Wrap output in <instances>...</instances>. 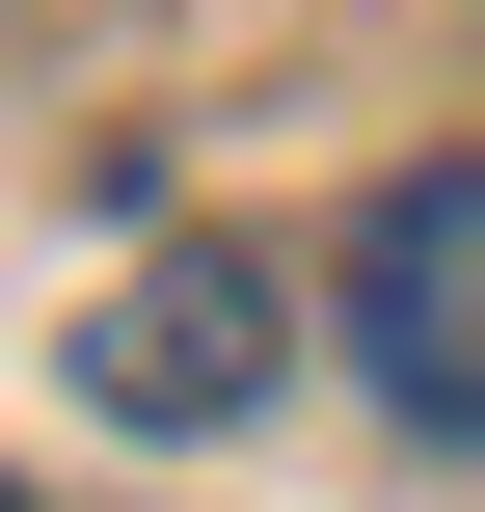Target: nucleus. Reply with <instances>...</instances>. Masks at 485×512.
I'll return each mask as SVG.
<instances>
[{"label": "nucleus", "mask_w": 485, "mask_h": 512, "mask_svg": "<svg viewBox=\"0 0 485 512\" xmlns=\"http://www.w3.org/2000/svg\"><path fill=\"white\" fill-rule=\"evenodd\" d=\"M351 378L405 432H485V162H405L351 216Z\"/></svg>", "instance_id": "1"}, {"label": "nucleus", "mask_w": 485, "mask_h": 512, "mask_svg": "<svg viewBox=\"0 0 485 512\" xmlns=\"http://www.w3.org/2000/svg\"><path fill=\"white\" fill-rule=\"evenodd\" d=\"M0 512H27V486H0Z\"/></svg>", "instance_id": "3"}, {"label": "nucleus", "mask_w": 485, "mask_h": 512, "mask_svg": "<svg viewBox=\"0 0 485 512\" xmlns=\"http://www.w3.org/2000/svg\"><path fill=\"white\" fill-rule=\"evenodd\" d=\"M81 405H135V432H243V405H270V270H216V243L108 270V324H81Z\"/></svg>", "instance_id": "2"}]
</instances>
